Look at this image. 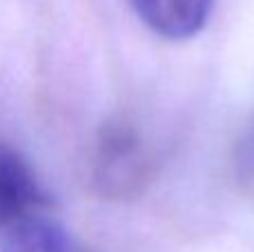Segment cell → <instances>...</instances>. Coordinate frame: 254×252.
Returning a JSON list of instances; mask_svg holds the SVG:
<instances>
[{
  "mask_svg": "<svg viewBox=\"0 0 254 252\" xmlns=\"http://www.w3.org/2000/svg\"><path fill=\"white\" fill-rule=\"evenodd\" d=\"M136 16L161 38L188 40L205 29L216 0H129Z\"/></svg>",
  "mask_w": 254,
  "mask_h": 252,
  "instance_id": "cell-3",
  "label": "cell"
},
{
  "mask_svg": "<svg viewBox=\"0 0 254 252\" xmlns=\"http://www.w3.org/2000/svg\"><path fill=\"white\" fill-rule=\"evenodd\" d=\"M237 174L248 190L254 192V125L241 136L237 145Z\"/></svg>",
  "mask_w": 254,
  "mask_h": 252,
  "instance_id": "cell-5",
  "label": "cell"
},
{
  "mask_svg": "<svg viewBox=\"0 0 254 252\" xmlns=\"http://www.w3.org/2000/svg\"><path fill=\"white\" fill-rule=\"evenodd\" d=\"M0 252H85L58 221L34 212L13 223L2 237Z\"/></svg>",
  "mask_w": 254,
  "mask_h": 252,
  "instance_id": "cell-4",
  "label": "cell"
},
{
  "mask_svg": "<svg viewBox=\"0 0 254 252\" xmlns=\"http://www.w3.org/2000/svg\"><path fill=\"white\" fill-rule=\"evenodd\" d=\"M152 170L149 152L138 129L123 119L103 125L94 145L92 183L107 199H129L145 188Z\"/></svg>",
  "mask_w": 254,
  "mask_h": 252,
  "instance_id": "cell-1",
  "label": "cell"
},
{
  "mask_svg": "<svg viewBox=\"0 0 254 252\" xmlns=\"http://www.w3.org/2000/svg\"><path fill=\"white\" fill-rule=\"evenodd\" d=\"M45 205V192L34 170L16 150L0 143V230L38 212Z\"/></svg>",
  "mask_w": 254,
  "mask_h": 252,
  "instance_id": "cell-2",
  "label": "cell"
}]
</instances>
